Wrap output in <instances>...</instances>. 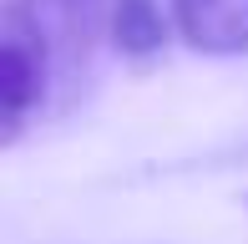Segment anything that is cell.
<instances>
[{"mask_svg": "<svg viewBox=\"0 0 248 244\" xmlns=\"http://www.w3.org/2000/svg\"><path fill=\"white\" fill-rule=\"evenodd\" d=\"M111 5L117 0H10L5 26L31 36L51 66H76L101 36H111Z\"/></svg>", "mask_w": 248, "mask_h": 244, "instance_id": "6da1fadb", "label": "cell"}, {"mask_svg": "<svg viewBox=\"0 0 248 244\" xmlns=\"http://www.w3.org/2000/svg\"><path fill=\"white\" fill-rule=\"evenodd\" d=\"M51 56L31 36L0 26V142H16L36 122L51 82Z\"/></svg>", "mask_w": 248, "mask_h": 244, "instance_id": "7a4b0ae2", "label": "cell"}, {"mask_svg": "<svg viewBox=\"0 0 248 244\" xmlns=\"http://www.w3.org/2000/svg\"><path fill=\"white\" fill-rule=\"evenodd\" d=\"M172 26L202 56H248V0H172Z\"/></svg>", "mask_w": 248, "mask_h": 244, "instance_id": "3957f363", "label": "cell"}, {"mask_svg": "<svg viewBox=\"0 0 248 244\" xmlns=\"http://www.w3.org/2000/svg\"><path fill=\"white\" fill-rule=\"evenodd\" d=\"M167 31H177L162 16L157 0H117L111 5V41L122 56H152L167 46Z\"/></svg>", "mask_w": 248, "mask_h": 244, "instance_id": "277c9868", "label": "cell"}]
</instances>
